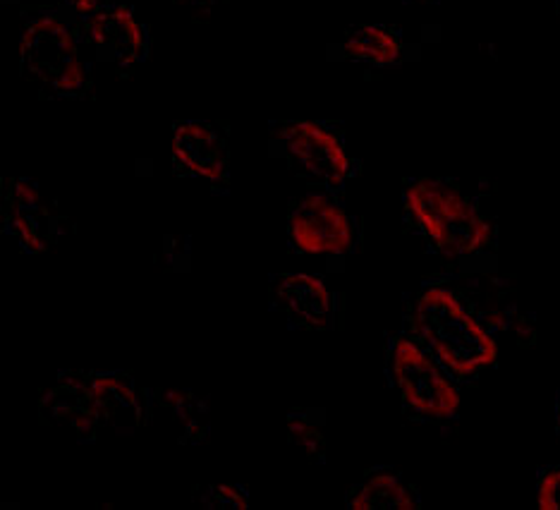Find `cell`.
Here are the masks:
<instances>
[{
	"mask_svg": "<svg viewBox=\"0 0 560 510\" xmlns=\"http://www.w3.org/2000/svg\"><path fill=\"white\" fill-rule=\"evenodd\" d=\"M407 336L422 343L457 384H472L499 360V343L460 290L429 280L405 316Z\"/></svg>",
	"mask_w": 560,
	"mask_h": 510,
	"instance_id": "6da1fadb",
	"label": "cell"
},
{
	"mask_svg": "<svg viewBox=\"0 0 560 510\" xmlns=\"http://www.w3.org/2000/svg\"><path fill=\"white\" fill-rule=\"evenodd\" d=\"M149 403L122 372L70 369L42 393V419L72 433L80 443L96 441L98 431L130 433L147 419Z\"/></svg>",
	"mask_w": 560,
	"mask_h": 510,
	"instance_id": "7a4b0ae2",
	"label": "cell"
},
{
	"mask_svg": "<svg viewBox=\"0 0 560 510\" xmlns=\"http://www.w3.org/2000/svg\"><path fill=\"white\" fill-rule=\"evenodd\" d=\"M405 216L427 245L445 259H463L491 245L493 228L460 187L441 177L405 185Z\"/></svg>",
	"mask_w": 560,
	"mask_h": 510,
	"instance_id": "3957f363",
	"label": "cell"
},
{
	"mask_svg": "<svg viewBox=\"0 0 560 510\" xmlns=\"http://www.w3.org/2000/svg\"><path fill=\"white\" fill-rule=\"evenodd\" d=\"M24 80L48 98H74L89 86V68L78 30L56 12L27 22L20 44Z\"/></svg>",
	"mask_w": 560,
	"mask_h": 510,
	"instance_id": "277c9868",
	"label": "cell"
},
{
	"mask_svg": "<svg viewBox=\"0 0 560 510\" xmlns=\"http://www.w3.org/2000/svg\"><path fill=\"white\" fill-rule=\"evenodd\" d=\"M386 372L402 410L419 422H448L460 410V384L412 336H390Z\"/></svg>",
	"mask_w": 560,
	"mask_h": 510,
	"instance_id": "5b68a950",
	"label": "cell"
},
{
	"mask_svg": "<svg viewBox=\"0 0 560 510\" xmlns=\"http://www.w3.org/2000/svg\"><path fill=\"white\" fill-rule=\"evenodd\" d=\"M276 137L300 175L328 189L350 181L352 159L342 137L330 125L319 120H288L276 125Z\"/></svg>",
	"mask_w": 560,
	"mask_h": 510,
	"instance_id": "8992f818",
	"label": "cell"
},
{
	"mask_svg": "<svg viewBox=\"0 0 560 510\" xmlns=\"http://www.w3.org/2000/svg\"><path fill=\"white\" fill-rule=\"evenodd\" d=\"M354 221L328 193H307L290 201L288 242L310 257H340L354 247Z\"/></svg>",
	"mask_w": 560,
	"mask_h": 510,
	"instance_id": "52a82bcc",
	"label": "cell"
},
{
	"mask_svg": "<svg viewBox=\"0 0 560 510\" xmlns=\"http://www.w3.org/2000/svg\"><path fill=\"white\" fill-rule=\"evenodd\" d=\"M3 231L22 252L39 254L56 245L62 213L44 189L32 181H8L3 193Z\"/></svg>",
	"mask_w": 560,
	"mask_h": 510,
	"instance_id": "ba28073f",
	"label": "cell"
},
{
	"mask_svg": "<svg viewBox=\"0 0 560 510\" xmlns=\"http://www.w3.org/2000/svg\"><path fill=\"white\" fill-rule=\"evenodd\" d=\"M271 310L302 331H328L334 326V292L319 276L278 274L269 288Z\"/></svg>",
	"mask_w": 560,
	"mask_h": 510,
	"instance_id": "9c48e42d",
	"label": "cell"
},
{
	"mask_svg": "<svg viewBox=\"0 0 560 510\" xmlns=\"http://www.w3.org/2000/svg\"><path fill=\"white\" fill-rule=\"evenodd\" d=\"M86 44L106 66L132 68L147 58V32L125 5H104L89 18Z\"/></svg>",
	"mask_w": 560,
	"mask_h": 510,
	"instance_id": "30bf717a",
	"label": "cell"
},
{
	"mask_svg": "<svg viewBox=\"0 0 560 510\" xmlns=\"http://www.w3.org/2000/svg\"><path fill=\"white\" fill-rule=\"evenodd\" d=\"M175 171L203 183L228 177V144L221 130L203 120H185L173 130Z\"/></svg>",
	"mask_w": 560,
	"mask_h": 510,
	"instance_id": "8fae6325",
	"label": "cell"
},
{
	"mask_svg": "<svg viewBox=\"0 0 560 510\" xmlns=\"http://www.w3.org/2000/svg\"><path fill=\"white\" fill-rule=\"evenodd\" d=\"M350 510H417L419 491L398 470L374 467L346 494Z\"/></svg>",
	"mask_w": 560,
	"mask_h": 510,
	"instance_id": "7c38bea8",
	"label": "cell"
},
{
	"mask_svg": "<svg viewBox=\"0 0 560 510\" xmlns=\"http://www.w3.org/2000/svg\"><path fill=\"white\" fill-rule=\"evenodd\" d=\"M346 56L354 62L372 68L396 66L402 56V42L396 30L384 24H358L346 32L342 39Z\"/></svg>",
	"mask_w": 560,
	"mask_h": 510,
	"instance_id": "4fadbf2b",
	"label": "cell"
},
{
	"mask_svg": "<svg viewBox=\"0 0 560 510\" xmlns=\"http://www.w3.org/2000/svg\"><path fill=\"white\" fill-rule=\"evenodd\" d=\"M288 439L290 445H295L300 453H304L310 461H319L324 451V437L322 431L312 425L307 413H292L288 417Z\"/></svg>",
	"mask_w": 560,
	"mask_h": 510,
	"instance_id": "5bb4252c",
	"label": "cell"
},
{
	"mask_svg": "<svg viewBox=\"0 0 560 510\" xmlns=\"http://www.w3.org/2000/svg\"><path fill=\"white\" fill-rule=\"evenodd\" d=\"M211 508H221V510H245L249 508V494L237 487V484H211L207 487V496Z\"/></svg>",
	"mask_w": 560,
	"mask_h": 510,
	"instance_id": "9a60e30c",
	"label": "cell"
},
{
	"mask_svg": "<svg viewBox=\"0 0 560 510\" xmlns=\"http://www.w3.org/2000/svg\"><path fill=\"white\" fill-rule=\"evenodd\" d=\"M537 508L560 510V465H549L537 475Z\"/></svg>",
	"mask_w": 560,
	"mask_h": 510,
	"instance_id": "2e32d148",
	"label": "cell"
},
{
	"mask_svg": "<svg viewBox=\"0 0 560 510\" xmlns=\"http://www.w3.org/2000/svg\"><path fill=\"white\" fill-rule=\"evenodd\" d=\"M68 8L74 12L78 18H94L96 12L106 5V0H66Z\"/></svg>",
	"mask_w": 560,
	"mask_h": 510,
	"instance_id": "e0dca14e",
	"label": "cell"
},
{
	"mask_svg": "<svg viewBox=\"0 0 560 510\" xmlns=\"http://www.w3.org/2000/svg\"><path fill=\"white\" fill-rule=\"evenodd\" d=\"M177 3L189 8V10H195V12H203V10L211 8V5L207 3V0H177ZM211 3H213V0H211Z\"/></svg>",
	"mask_w": 560,
	"mask_h": 510,
	"instance_id": "ac0fdd59",
	"label": "cell"
},
{
	"mask_svg": "<svg viewBox=\"0 0 560 510\" xmlns=\"http://www.w3.org/2000/svg\"><path fill=\"white\" fill-rule=\"evenodd\" d=\"M556 431H558V437H560V391L556 393Z\"/></svg>",
	"mask_w": 560,
	"mask_h": 510,
	"instance_id": "d6986e66",
	"label": "cell"
}]
</instances>
